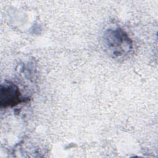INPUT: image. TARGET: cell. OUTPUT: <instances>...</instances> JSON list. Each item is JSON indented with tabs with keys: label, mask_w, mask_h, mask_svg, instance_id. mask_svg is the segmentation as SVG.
<instances>
[{
	"label": "cell",
	"mask_w": 158,
	"mask_h": 158,
	"mask_svg": "<svg viewBox=\"0 0 158 158\" xmlns=\"http://www.w3.org/2000/svg\"><path fill=\"white\" fill-rule=\"evenodd\" d=\"M104 41L109 51L115 57L127 54L133 46L132 41L127 33L119 27L107 30L104 35Z\"/></svg>",
	"instance_id": "1"
},
{
	"label": "cell",
	"mask_w": 158,
	"mask_h": 158,
	"mask_svg": "<svg viewBox=\"0 0 158 158\" xmlns=\"http://www.w3.org/2000/svg\"><path fill=\"white\" fill-rule=\"evenodd\" d=\"M0 99L1 106L4 107H12L25 101L19 87L11 82L1 85Z\"/></svg>",
	"instance_id": "2"
}]
</instances>
